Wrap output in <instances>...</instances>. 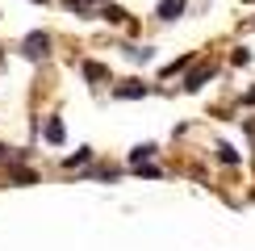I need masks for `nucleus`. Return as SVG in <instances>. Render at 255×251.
Instances as JSON below:
<instances>
[{"label": "nucleus", "mask_w": 255, "mask_h": 251, "mask_svg": "<svg viewBox=\"0 0 255 251\" xmlns=\"http://www.w3.org/2000/svg\"><path fill=\"white\" fill-rule=\"evenodd\" d=\"M46 46H50V38H46V34H29V38H25V55H29V59L46 55Z\"/></svg>", "instance_id": "nucleus-1"}, {"label": "nucleus", "mask_w": 255, "mask_h": 251, "mask_svg": "<svg viewBox=\"0 0 255 251\" xmlns=\"http://www.w3.org/2000/svg\"><path fill=\"white\" fill-rule=\"evenodd\" d=\"M155 13L163 17V21H176L180 13H184V0H159V8H155Z\"/></svg>", "instance_id": "nucleus-2"}, {"label": "nucleus", "mask_w": 255, "mask_h": 251, "mask_svg": "<svg viewBox=\"0 0 255 251\" xmlns=\"http://www.w3.org/2000/svg\"><path fill=\"white\" fill-rule=\"evenodd\" d=\"M146 84H118V88H113V97H122V101H134V97H146Z\"/></svg>", "instance_id": "nucleus-3"}, {"label": "nucleus", "mask_w": 255, "mask_h": 251, "mask_svg": "<svg viewBox=\"0 0 255 251\" xmlns=\"http://www.w3.org/2000/svg\"><path fill=\"white\" fill-rule=\"evenodd\" d=\"M209 76H214V67H197V71H188V80H184V92H197L201 84H205Z\"/></svg>", "instance_id": "nucleus-4"}, {"label": "nucleus", "mask_w": 255, "mask_h": 251, "mask_svg": "<svg viewBox=\"0 0 255 251\" xmlns=\"http://www.w3.org/2000/svg\"><path fill=\"white\" fill-rule=\"evenodd\" d=\"M151 155H155V142H142V146H134V151H130V163H134V167H142Z\"/></svg>", "instance_id": "nucleus-5"}, {"label": "nucleus", "mask_w": 255, "mask_h": 251, "mask_svg": "<svg viewBox=\"0 0 255 251\" xmlns=\"http://www.w3.org/2000/svg\"><path fill=\"white\" fill-rule=\"evenodd\" d=\"M46 138H50V142H63V122H59V118L46 122Z\"/></svg>", "instance_id": "nucleus-6"}, {"label": "nucleus", "mask_w": 255, "mask_h": 251, "mask_svg": "<svg viewBox=\"0 0 255 251\" xmlns=\"http://www.w3.org/2000/svg\"><path fill=\"white\" fill-rule=\"evenodd\" d=\"M88 155H92L88 146H80V151H76V155H67V159H63V163H67V167H76V163H88Z\"/></svg>", "instance_id": "nucleus-7"}, {"label": "nucleus", "mask_w": 255, "mask_h": 251, "mask_svg": "<svg viewBox=\"0 0 255 251\" xmlns=\"http://www.w3.org/2000/svg\"><path fill=\"white\" fill-rule=\"evenodd\" d=\"M84 76H88V80H101L105 67H101V63H84Z\"/></svg>", "instance_id": "nucleus-8"}, {"label": "nucleus", "mask_w": 255, "mask_h": 251, "mask_svg": "<svg viewBox=\"0 0 255 251\" xmlns=\"http://www.w3.org/2000/svg\"><path fill=\"white\" fill-rule=\"evenodd\" d=\"M184 67H188V55H184V59H176V63H167L163 76H176V71H184Z\"/></svg>", "instance_id": "nucleus-9"}, {"label": "nucleus", "mask_w": 255, "mask_h": 251, "mask_svg": "<svg viewBox=\"0 0 255 251\" xmlns=\"http://www.w3.org/2000/svg\"><path fill=\"white\" fill-rule=\"evenodd\" d=\"M218 155H222V163H239V155H235V151H230V146H226V142H222V146H218Z\"/></svg>", "instance_id": "nucleus-10"}, {"label": "nucleus", "mask_w": 255, "mask_h": 251, "mask_svg": "<svg viewBox=\"0 0 255 251\" xmlns=\"http://www.w3.org/2000/svg\"><path fill=\"white\" fill-rule=\"evenodd\" d=\"M13 180H17V184H34V172H25V167H17V172H13Z\"/></svg>", "instance_id": "nucleus-11"}, {"label": "nucleus", "mask_w": 255, "mask_h": 251, "mask_svg": "<svg viewBox=\"0 0 255 251\" xmlns=\"http://www.w3.org/2000/svg\"><path fill=\"white\" fill-rule=\"evenodd\" d=\"M105 17H109V21H126V13H122L118 4H109V8H105Z\"/></svg>", "instance_id": "nucleus-12"}, {"label": "nucleus", "mask_w": 255, "mask_h": 251, "mask_svg": "<svg viewBox=\"0 0 255 251\" xmlns=\"http://www.w3.org/2000/svg\"><path fill=\"white\" fill-rule=\"evenodd\" d=\"M247 105H255V88H251V92H247Z\"/></svg>", "instance_id": "nucleus-13"}, {"label": "nucleus", "mask_w": 255, "mask_h": 251, "mask_svg": "<svg viewBox=\"0 0 255 251\" xmlns=\"http://www.w3.org/2000/svg\"><path fill=\"white\" fill-rule=\"evenodd\" d=\"M0 159H4V146H0Z\"/></svg>", "instance_id": "nucleus-14"}]
</instances>
